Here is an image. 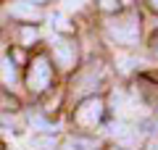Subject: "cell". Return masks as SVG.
<instances>
[{
  "label": "cell",
  "instance_id": "2",
  "mask_svg": "<svg viewBox=\"0 0 158 150\" xmlns=\"http://www.w3.org/2000/svg\"><path fill=\"white\" fill-rule=\"evenodd\" d=\"M50 84V66H48L45 58H37L29 69V90L32 92H42V90Z\"/></svg>",
  "mask_w": 158,
  "mask_h": 150
},
{
  "label": "cell",
  "instance_id": "9",
  "mask_svg": "<svg viewBox=\"0 0 158 150\" xmlns=\"http://www.w3.org/2000/svg\"><path fill=\"white\" fill-rule=\"evenodd\" d=\"M34 37H37V32H34V29H24V32H21V40H24V45H29Z\"/></svg>",
  "mask_w": 158,
  "mask_h": 150
},
{
  "label": "cell",
  "instance_id": "4",
  "mask_svg": "<svg viewBox=\"0 0 158 150\" xmlns=\"http://www.w3.org/2000/svg\"><path fill=\"white\" fill-rule=\"evenodd\" d=\"M53 56H56V61H58L61 69H71L74 61H77V45L71 40H58L56 48H53Z\"/></svg>",
  "mask_w": 158,
  "mask_h": 150
},
{
  "label": "cell",
  "instance_id": "6",
  "mask_svg": "<svg viewBox=\"0 0 158 150\" xmlns=\"http://www.w3.org/2000/svg\"><path fill=\"white\" fill-rule=\"evenodd\" d=\"M0 82L3 84H13L16 82V69H13L11 58H6L3 50H0Z\"/></svg>",
  "mask_w": 158,
  "mask_h": 150
},
{
  "label": "cell",
  "instance_id": "5",
  "mask_svg": "<svg viewBox=\"0 0 158 150\" xmlns=\"http://www.w3.org/2000/svg\"><path fill=\"white\" fill-rule=\"evenodd\" d=\"M8 11H11V16H16V19H29V21L42 16V11H40L37 6H32V3H11Z\"/></svg>",
  "mask_w": 158,
  "mask_h": 150
},
{
  "label": "cell",
  "instance_id": "3",
  "mask_svg": "<svg viewBox=\"0 0 158 150\" xmlns=\"http://www.w3.org/2000/svg\"><path fill=\"white\" fill-rule=\"evenodd\" d=\"M100 116H103V103L95 100V98L85 100V103L77 108V121L82 124V127H95V124L100 121Z\"/></svg>",
  "mask_w": 158,
  "mask_h": 150
},
{
  "label": "cell",
  "instance_id": "1",
  "mask_svg": "<svg viewBox=\"0 0 158 150\" xmlns=\"http://www.w3.org/2000/svg\"><path fill=\"white\" fill-rule=\"evenodd\" d=\"M108 32H111L118 42H124V45L137 42V37H140V27H137V19H135V16L111 21V24H108Z\"/></svg>",
  "mask_w": 158,
  "mask_h": 150
},
{
  "label": "cell",
  "instance_id": "7",
  "mask_svg": "<svg viewBox=\"0 0 158 150\" xmlns=\"http://www.w3.org/2000/svg\"><path fill=\"white\" fill-rule=\"evenodd\" d=\"M116 140H118V145H124V148H137V145H140V132L132 129V127H127V132L121 134V137H116Z\"/></svg>",
  "mask_w": 158,
  "mask_h": 150
},
{
  "label": "cell",
  "instance_id": "13",
  "mask_svg": "<svg viewBox=\"0 0 158 150\" xmlns=\"http://www.w3.org/2000/svg\"><path fill=\"white\" fill-rule=\"evenodd\" d=\"M29 3H42V0H29Z\"/></svg>",
  "mask_w": 158,
  "mask_h": 150
},
{
  "label": "cell",
  "instance_id": "8",
  "mask_svg": "<svg viewBox=\"0 0 158 150\" xmlns=\"http://www.w3.org/2000/svg\"><path fill=\"white\" fill-rule=\"evenodd\" d=\"M32 148H37V150H56V140L53 137H34Z\"/></svg>",
  "mask_w": 158,
  "mask_h": 150
},
{
  "label": "cell",
  "instance_id": "12",
  "mask_svg": "<svg viewBox=\"0 0 158 150\" xmlns=\"http://www.w3.org/2000/svg\"><path fill=\"white\" fill-rule=\"evenodd\" d=\"M150 6H153V8H156V11H158V0H150Z\"/></svg>",
  "mask_w": 158,
  "mask_h": 150
},
{
  "label": "cell",
  "instance_id": "11",
  "mask_svg": "<svg viewBox=\"0 0 158 150\" xmlns=\"http://www.w3.org/2000/svg\"><path fill=\"white\" fill-rule=\"evenodd\" d=\"M63 150H77V142H69V145H66Z\"/></svg>",
  "mask_w": 158,
  "mask_h": 150
},
{
  "label": "cell",
  "instance_id": "10",
  "mask_svg": "<svg viewBox=\"0 0 158 150\" xmlns=\"http://www.w3.org/2000/svg\"><path fill=\"white\" fill-rule=\"evenodd\" d=\"M103 6H106V8H113L116 3H113V0H103Z\"/></svg>",
  "mask_w": 158,
  "mask_h": 150
}]
</instances>
